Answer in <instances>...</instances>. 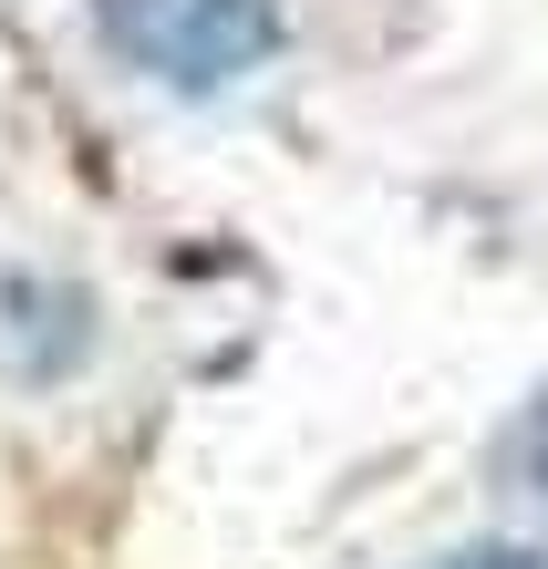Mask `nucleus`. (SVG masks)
<instances>
[{"label": "nucleus", "mask_w": 548, "mask_h": 569, "mask_svg": "<svg viewBox=\"0 0 548 569\" xmlns=\"http://www.w3.org/2000/svg\"><path fill=\"white\" fill-rule=\"evenodd\" d=\"M518 466H528V487L548 497V393H538V415L518 425Z\"/></svg>", "instance_id": "f03ea898"}, {"label": "nucleus", "mask_w": 548, "mask_h": 569, "mask_svg": "<svg viewBox=\"0 0 548 569\" xmlns=\"http://www.w3.org/2000/svg\"><path fill=\"white\" fill-rule=\"evenodd\" d=\"M93 31L166 93H228L280 62V0H93Z\"/></svg>", "instance_id": "f257e3e1"}, {"label": "nucleus", "mask_w": 548, "mask_h": 569, "mask_svg": "<svg viewBox=\"0 0 548 569\" xmlns=\"http://www.w3.org/2000/svg\"><path fill=\"white\" fill-rule=\"evenodd\" d=\"M445 569H548V559H528V549H466V559H445Z\"/></svg>", "instance_id": "7ed1b4c3"}]
</instances>
